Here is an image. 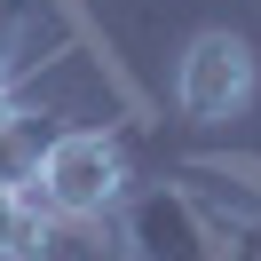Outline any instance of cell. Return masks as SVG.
<instances>
[{
    "mask_svg": "<svg viewBox=\"0 0 261 261\" xmlns=\"http://www.w3.org/2000/svg\"><path fill=\"white\" fill-rule=\"evenodd\" d=\"M24 190H32V206L48 222H103V214H119L127 190H135L127 135L119 127H56V143L40 150Z\"/></svg>",
    "mask_w": 261,
    "mask_h": 261,
    "instance_id": "1",
    "label": "cell"
},
{
    "mask_svg": "<svg viewBox=\"0 0 261 261\" xmlns=\"http://www.w3.org/2000/svg\"><path fill=\"white\" fill-rule=\"evenodd\" d=\"M261 206L238 214L229 198L198 190V182H143L127 190V261H222V245Z\"/></svg>",
    "mask_w": 261,
    "mask_h": 261,
    "instance_id": "2",
    "label": "cell"
},
{
    "mask_svg": "<svg viewBox=\"0 0 261 261\" xmlns=\"http://www.w3.org/2000/svg\"><path fill=\"white\" fill-rule=\"evenodd\" d=\"M261 95V56L245 32H229V24H206V32H190V48L174 56V111L190 119V127H229V119H245Z\"/></svg>",
    "mask_w": 261,
    "mask_h": 261,
    "instance_id": "3",
    "label": "cell"
},
{
    "mask_svg": "<svg viewBox=\"0 0 261 261\" xmlns=\"http://www.w3.org/2000/svg\"><path fill=\"white\" fill-rule=\"evenodd\" d=\"M64 56H87V16L71 0H0V95H24Z\"/></svg>",
    "mask_w": 261,
    "mask_h": 261,
    "instance_id": "4",
    "label": "cell"
},
{
    "mask_svg": "<svg viewBox=\"0 0 261 261\" xmlns=\"http://www.w3.org/2000/svg\"><path fill=\"white\" fill-rule=\"evenodd\" d=\"M56 127H71V119L48 111V103H32V95H0V190L8 182H32V166L56 143Z\"/></svg>",
    "mask_w": 261,
    "mask_h": 261,
    "instance_id": "5",
    "label": "cell"
},
{
    "mask_svg": "<svg viewBox=\"0 0 261 261\" xmlns=\"http://www.w3.org/2000/svg\"><path fill=\"white\" fill-rule=\"evenodd\" d=\"M222 261H261V214H253V222H238V238L222 245Z\"/></svg>",
    "mask_w": 261,
    "mask_h": 261,
    "instance_id": "6",
    "label": "cell"
},
{
    "mask_svg": "<svg viewBox=\"0 0 261 261\" xmlns=\"http://www.w3.org/2000/svg\"><path fill=\"white\" fill-rule=\"evenodd\" d=\"M87 261H127V253H87Z\"/></svg>",
    "mask_w": 261,
    "mask_h": 261,
    "instance_id": "7",
    "label": "cell"
}]
</instances>
